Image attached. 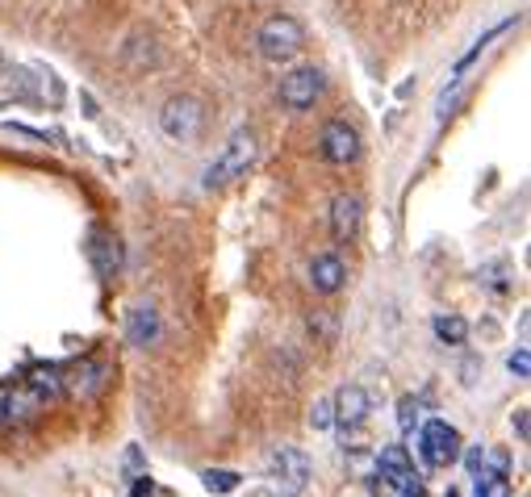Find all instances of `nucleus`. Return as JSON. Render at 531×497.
Listing matches in <instances>:
<instances>
[{"label":"nucleus","instance_id":"ddd939ff","mask_svg":"<svg viewBox=\"0 0 531 497\" xmlns=\"http://www.w3.org/2000/svg\"><path fill=\"white\" fill-rule=\"evenodd\" d=\"M310 284H314V293H322V297H335L343 284H348V264L335 255V251H327V255H314V264H310Z\"/></svg>","mask_w":531,"mask_h":497},{"label":"nucleus","instance_id":"aec40b11","mask_svg":"<svg viewBox=\"0 0 531 497\" xmlns=\"http://www.w3.org/2000/svg\"><path fill=\"white\" fill-rule=\"evenodd\" d=\"M331 422H335V401L331 397H318L314 410H310V426H314V431H327Z\"/></svg>","mask_w":531,"mask_h":497},{"label":"nucleus","instance_id":"1a4fd4ad","mask_svg":"<svg viewBox=\"0 0 531 497\" xmlns=\"http://www.w3.org/2000/svg\"><path fill=\"white\" fill-rule=\"evenodd\" d=\"M322 71L318 67H297V71H289V76L281 80V105L285 109H293V113H306V109H314V101L322 97Z\"/></svg>","mask_w":531,"mask_h":497},{"label":"nucleus","instance_id":"393cba45","mask_svg":"<svg viewBox=\"0 0 531 497\" xmlns=\"http://www.w3.org/2000/svg\"><path fill=\"white\" fill-rule=\"evenodd\" d=\"M368 497H402L394 485H389L385 477H381V472H377V477H373V489H368Z\"/></svg>","mask_w":531,"mask_h":497},{"label":"nucleus","instance_id":"6e6552de","mask_svg":"<svg viewBox=\"0 0 531 497\" xmlns=\"http://www.w3.org/2000/svg\"><path fill=\"white\" fill-rule=\"evenodd\" d=\"M318 155L327 159V163H335V168H348V163H356L360 159V134H356V126H348L343 117L327 122V126H322V134H318Z\"/></svg>","mask_w":531,"mask_h":497},{"label":"nucleus","instance_id":"412c9836","mask_svg":"<svg viewBox=\"0 0 531 497\" xmlns=\"http://www.w3.org/2000/svg\"><path fill=\"white\" fill-rule=\"evenodd\" d=\"M506 368H511V376H519V381H527V376H531V355H527V347L511 351V360H506Z\"/></svg>","mask_w":531,"mask_h":497},{"label":"nucleus","instance_id":"a878e982","mask_svg":"<svg viewBox=\"0 0 531 497\" xmlns=\"http://www.w3.org/2000/svg\"><path fill=\"white\" fill-rule=\"evenodd\" d=\"M515 435L527 443V435H531V422H527V406H519L515 410Z\"/></svg>","mask_w":531,"mask_h":497},{"label":"nucleus","instance_id":"423d86ee","mask_svg":"<svg viewBox=\"0 0 531 497\" xmlns=\"http://www.w3.org/2000/svg\"><path fill=\"white\" fill-rule=\"evenodd\" d=\"M377 472L394 485L402 497H423V477H419V468L410 464V452L402 443H389L377 452Z\"/></svg>","mask_w":531,"mask_h":497},{"label":"nucleus","instance_id":"f3484780","mask_svg":"<svg viewBox=\"0 0 531 497\" xmlns=\"http://www.w3.org/2000/svg\"><path fill=\"white\" fill-rule=\"evenodd\" d=\"M431 330H435V339L448 343V347H460L469 339V322L460 318V314H435L431 318Z\"/></svg>","mask_w":531,"mask_h":497},{"label":"nucleus","instance_id":"7ed1b4c3","mask_svg":"<svg viewBox=\"0 0 531 497\" xmlns=\"http://www.w3.org/2000/svg\"><path fill=\"white\" fill-rule=\"evenodd\" d=\"M310 472H314V464H310V456L302 452V447L281 443L268 456V493L272 497H297V493H306Z\"/></svg>","mask_w":531,"mask_h":497},{"label":"nucleus","instance_id":"20e7f679","mask_svg":"<svg viewBox=\"0 0 531 497\" xmlns=\"http://www.w3.org/2000/svg\"><path fill=\"white\" fill-rule=\"evenodd\" d=\"M414 447H419V456L427 468H452L465 452V443H460V431L444 418H427L419 422V431H414Z\"/></svg>","mask_w":531,"mask_h":497},{"label":"nucleus","instance_id":"9b49d317","mask_svg":"<svg viewBox=\"0 0 531 497\" xmlns=\"http://www.w3.org/2000/svg\"><path fill=\"white\" fill-rule=\"evenodd\" d=\"M88 259H92V268H97L101 280L118 276V268H122V243L113 239V230H105V226L88 230Z\"/></svg>","mask_w":531,"mask_h":497},{"label":"nucleus","instance_id":"cd10ccee","mask_svg":"<svg viewBox=\"0 0 531 497\" xmlns=\"http://www.w3.org/2000/svg\"><path fill=\"white\" fill-rule=\"evenodd\" d=\"M310 330H318L322 339H331V330H335V322L331 318H310Z\"/></svg>","mask_w":531,"mask_h":497},{"label":"nucleus","instance_id":"4468645a","mask_svg":"<svg viewBox=\"0 0 531 497\" xmlns=\"http://www.w3.org/2000/svg\"><path fill=\"white\" fill-rule=\"evenodd\" d=\"M331 401H335V422L343 431H356V426L368 422V393L360 385H343Z\"/></svg>","mask_w":531,"mask_h":497},{"label":"nucleus","instance_id":"5701e85b","mask_svg":"<svg viewBox=\"0 0 531 497\" xmlns=\"http://www.w3.org/2000/svg\"><path fill=\"white\" fill-rule=\"evenodd\" d=\"M465 456V468H469V477H477L481 464H486V447H469V452H460Z\"/></svg>","mask_w":531,"mask_h":497},{"label":"nucleus","instance_id":"f8f14e48","mask_svg":"<svg viewBox=\"0 0 531 497\" xmlns=\"http://www.w3.org/2000/svg\"><path fill=\"white\" fill-rule=\"evenodd\" d=\"M360 226H364V205L356 193H339L331 201V234L335 243H356L360 239Z\"/></svg>","mask_w":531,"mask_h":497},{"label":"nucleus","instance_id":"4be33fe9","mask_svg":"<svg viewBox=\"0 0 531 497\" xmlns=\"http://www.w3.org/2000/svg\"><path fill=\"white\" fill-rule=\"evenodd\" d=\"M122 464H126V481H134V477H143V472H147L143 468V452H138V447H126V460Z\"/></svg>","mask_w":531,"mask_h":497},{"label":"nucleus","instance_id":"b1692460","mask_svg":"<svg viewBox=\"0 0 531 497\" xmlns=\"http://www.w3.org/2000/svg\"><path fill=\"white\" fill-rule=\"evenodd\" d=\"M502 272L506 268H486V272H481V280H486L494 293H506V289H511V280H502Z\"/></svg>","mask_w":531,"mask_h":497},{"label":"nucleus","instance_id":"0eeeda50","mask_svg":"<svg viewBox=\"0 0 531 497\" xmlns=\"http://www.w3.org/2000/svg\"><path fill=\"white\" fill-rule=\"evenodd\" d=\"M205 109L197 97H172L164 109H159V130H164L172 142H193L201 134Z\"/></svg>","mask_w":531,"mask_h":497},{"label":"nucleus","instance_id":"dca6fc26","mask_svg":"<svg viewBox=\"0 0 531 497\" xmlns=\"http://www.w3.org/2000/svg\"><path fill=\"white\" fill-rule=\"evenodd\" d=\"M26 385L42 397V401H59L63 397V368L59 364H34L26 372Z\"/></svg>","mask_w":531,"mask_h":497},{"label":"nucleus","instance_id":"f03ea898","mask_svg":"<svg viewBox=\"0 0 531 497\" xmlns=\"http://www.w3.org/2000/svg\"><path fill=\"white\" fill-rule=\"evenodd\" d=\"M302 46H306V30H302V21L289 17V13L268 17L264 26L256 30V51H260L264 63H276V67H281V63H289V59L302 55Z\"/></svg>","mask_w":531,"mask_h":497},{"label":"nucleus","instance_id":"9d476101","mask_svg":"<svg viewBox=\"0 0 531 497\" xmlns=\"http://www.w3.org/2000/svg\"><path fill=\"white\" fill-rule=\"evenodd\" d=\"M42 410H46V401L26 381H21V385H5V422H0V431H9V426H26Z\"/></svg>","mask_w":531,"mask_h":497},{"label":"nucleus","instance_id":"6ab92c4d","mask_svg":"<svg viewBox=\"0 0 531 497\" xmlns=\"http://www.w3.org/2000/svg\"><path fill=\"white\" fill-rule=\"evenodd\" d=\"M419 422H423V401L419 397H402L398 401V431L410 439L414 431H419Z\"/></svg>","mask_w":531,"mask_h":497},{"label":"nucleus","instance_id":"a211bd4d","mask_svg":"<svg viewBox=\"0 0 531 497\" xmlns=\"http://www.w3.org/2000/svg\"><path fill=\"white\" fill-rule=\"evenodd\" d=\"M201 485L210 489V493H235L243 485V477H239L235 468H205L201 472Z\"/></svg>","mask_w":531,"mask_h":497},{"label":"nucleus","instance_id":"2eb2a0df","mask_svg":"<svg viewBox=\"0 0 531 497\" xmlns=\"http://www.w3.org/2000/svg\"><path fill=\"white\" fill-rule=\"evenodd\" d=\"M159 335H164V326H159V314L151 310V305H134L130 318H126V339L134 347H151L159 343Z\"/></svg>","mask_w":531,"mask_h":497},{"label":"nucleus","instance_id":"bb28decb","mask_svg":"<svg viewBox=\"0 0 531 497\" xmlns=\"http://www.w3.org/2000/svg\"><path fill=\"white\" fill-rule=\"evenodd\" d=\"M151 477H147V472H143V477H134V489H130V497H151Z\"/></svg>","mask_w":531,"mask_h":497},{"label":"nucleus","instance_id":"f257e3e1","mask_svg":"<svg viewBox=\"0 0 531 497\" xmlns=\"http://www.w3.org/2000/svg\"><path fill=\"white\" fill-rule=\"evenodd\" d=\"M260 155V142H256V130H235L226 138V147L218 151V159L205 168V188H226V184H235L239 176L251 172V163H256Z\"/></svg>","mask_w":531,"mask_h":497},{"label":"nucleus","instance_id":"39448f33","mask_svg":"<svg viewBox=\"0 0 531 497\" xmlns=\"http://www.w3.org/2000/svg\"><path fill=\"white\" fill-rule=\"evenodd\" d=\"M113 381V364L105 360V355H80L76 364L63 368V397L72 401H92L101 397Z\"/></svg>","mask_w":531,"mask_h":497}]
</instances>
